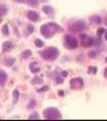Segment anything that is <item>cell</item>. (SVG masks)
<instances>
[{
  "mask_svg": "<svg viewBox=\"0 0 107 121\" xmlns=\"http://www.w3.org/2000/svg\"><path fill=\"white\" fill-rule=\"evenodd\" d=\"M61 31H62V28L54 22L45 23V24H43V26H41V29H40L41 34L47 39L52 38L55 33H59V32H61Z\"/></svg>",
  "mask_w": 107,
  "mask_h": 121,
  "instance_id": "cell-1",
  "label": "cell"
},
{
  "mask_svg": "<svg viewBox=\"0 0 107 121\" xmlns=\"http://www.w3.org/2000/svg\"><path fill=\"white\" fill-rule=\"evenodd\" d=\"M40 53V56H41L43 60H56L60 55V51L57 50L56 48H53V46H50V48H47L43 51L39 52Z\"/></svg>",
  "mask_w": 107,
  "mask_h": 121,
  "instance_id": "cell-2",
  "label": "cell"
},
{
  "mask_svg": "<svg viewBox=\"0 0 107 121\" xmlns=\"http://www.w3.org/2000/svg\"><path fill=\"white\" fill-rule=\"evenodd\" d=\"M43 117L47 120H59L62 118L60 111L54 107H49V108L43 110Z\"/></svg>",
  "mask_w": 107,
  "mask_h": 121,
  "instance_id": "cell-3",
  "label": "cell"
},
{
  "mask_svg": "<svg viewBox=\"0 0 107 121\" xmlns=\"http://www.w3.org/2000/svg\"><path fill=\"white\" fill-rule=\"evenodd\" d=\"M69 30L73 33H79L86 29V24L82 20H73L69 22Z\"/></svg>",
  "mask_w": 107,
  "mask_h": 121,
  "instance_id": "cell-4",
  "label": "cell"
},
{
  "mask_svg": "<svg viewBox=\"0 0 107 121\" xmlns=\"http://www.w3.org/2000/svg\"><path fill=\"white\" fill-rule=\"evenodd\" d=\"M64 45L69 50H74V48H76L79 46V42L72 35H65L64 36Z\"/></svg>",
  "mask_w": 107,
  "mask_h": 121,
  "instance_id": "cell-5",
  "label": "cell"
},
{
  "mask_svg": "<svg viewBox=\"0 0 107 121\" xmlns=\"http://www.w3.org/2000/svg\"><path fill=\"white\" fill-rule=\"evenodd\" d=\"M70 86H71V89H73V90L83 89V87H84L83 78L77 77V78H73V79H71V82H70Z\"/></svg>",
  "mask_w": 107,
  "mask_h": 121,
  "instance_id": "cell-6",
  "label": "cell"
},
{
  "mask_svg": "<svg viewBox=\"0 0 107 121\" xmlns=\"http://www.w3.org/2000/svg\"><path fill=\"white\" fill-rule=\"evenodd\" d=\"M79 40H81V45L84 46V48H89V46H93L95 43V40L94 39L89 38L87 36L86 34L82 33V34L79 35Z\"/></svg>",
  "mask_w": 107,
  "mask_h": 121,
  "instance_id": "cell-7",
  "label": "cell"
},
{
  "mask_svg": "<svg viewBox=\"0 0 107 121\" xmlns=\"http://www.w3.org/2000/svg\"><path fill=\"white\" fill-rule=\"evenodd\" d=\"M27 16H28V19L31 20V21H33V22H37V21H39V19H40L39 13L37 12V11H33V10H30V11H28Z\"/></svg>",
  "mask_w": 107,
  "mask_h": 121,
  "instance_id": "cell-8",
  "label": "cell"
},
{
  "mask_svg": "<svg viewBox=\"0 0 107 121\" xmlns=\"http://www.w3.org/2000/svg\"><path fill=\"white\" fill-rule=\"evenodd\" d=\"M7 79H8V75L5 70L0 69V87H3L7 83Z\"/></svg>",
  "mask_w": 107,
  "mask_h": 121,
  "instance_id": "cell-9",
  "label": "cell"
},
{
  "mask_svg": "<svg viewBox=\"0 0 107 121\" xmlns=\"http://www.w3.org/2000/svg\"><path fill=\"white\" fill-rule=\"evenodd\" d=\"M42 10H43L44 13H47V16H52V14H54V9L50 6H44L43 8H42Z\"/></svg>",
  "mask_w": 107,
  "mask_h": 121,
  "instance_id": "cell-10",
  "label": "cell"
},
{
  "mask_svg": "<svg viewBox=\"0 0 107 121\" xmlns=\"http://www.w3.org/2000/svg\"><path fill=\"white\" fill-rule=\"evenodd\" d=\"M91 21L92 23H94V24H101L102 23V19L99 16H93L91 17Z\"/></svg>",
  "mask_w": 107,
  "mask_h": 121,
  "instance_id": "cell-11",
  "label": "cell"
},
{
  "mask_svg": "<svg viewBox=\"0 0 107 121\" xmlns=\"http://www.w3.org/2000/svg\"><path fill=\"white\" fill-rule=\"evenodd\" d=\"M12 48V44L10 43V42H5L2 44V50H3V52H7V51H10Z\"/></svg>",
  "mask_w": 107,
  "mask_h": 121,
  "instance_id": "cell-12",
  "label": "cell"
},
{
  "mask_svg": "<svg viewBox=\"0 0 107 121\" xmlns=\"http://www.w3.org/2000/svg\"><path fill=\"white\" fill-rule=\"evenodd\" d=\"M31 55H32L31 50H24V51L21 53V57L22 58H28V57H30Z\"/></svg>",
  "mask_w": 107,
  "mask_h": 121,
  "instance_id": "cell-13",
  "label": "cell"
},
{
  "mask_svg": "<svg viewBox=\"0 0 107 121\" xmlns=\"http://www.w3.org/2000/svg\"><path fill=\"white\" fill-rule=\"evenodd\" d=\"M97 67L96 66H88V69H87V73L91 74V75H95L97 73Z\"/></svg>",
  "mask_w": 107,
  "mask_h": 121,
  "instance_id": "cell-14",
  "label": "cell"
},
{
  "mask_svg": "<svg viewBox=\"0 0 107 121\" xmlns=\"http://www.w3.org/2000/svg\"><path fill=\"white\" fill-rule=\"evenodd\" d=\"M12 95H13V104H17V101H18V99H19V97H20L19 90L14 89L12 92Z\"/></svg>",
  "mask_w": 107,
  "mask_h": 121,
  "instance_id": "cell-15",
  "label": "cell"
},
{
  "mask_svg": "<svg viewBox=\"0 0 107 121\" xmlns=\"http://www.w3.org/2000/svg\"><path fill=\"white\" fill-rule=\"evenodd\" d=\"M34 66H35V62H33V63L30 64V69H31L32 73H38L40 69H39V67H34Z\"/></svg>",
  "mask_w": 107,
  "mask_h": 121,
  "instance_id": "cell-16",
  "label": "cell"
},
{
  "mask_svg": "<svg viewBox=\"0 0 107 121\" xmlns=\"http://www.w3.org/2000/svg\"><path fill=\"white\" fill-rule=\"evenodd\" d=\"M33 30H34V26H32V24L28 26V28H27V30H25V35H30L32 32H33Z\"/></svg>",
  "mask_w": 107,
  "mask_h": 121,
  "instance_id": "cell-17",
  "label": "cell"
},
{
  "mask_svg": "<svg viewBox=\"0 0 107 121\" xmlns=\"http://www.w3.org/2000/svg\"><path fill=\"white\" fill-rule=\"evenodd\" d=\"M34 44H35V46H37V48H42L44 43H43V41H42V40H40V39H37V40L34 41Z\"/></svg>",
  "mask_w": 107,
  "mask_h": 121,
  "instance_id": "cell-18",
  "label": "cell"
},
{
  "mask_svg": "<svg viewBox=\"0 0 107 121\" xmlns=\"http://www.w3.org/2000/svg\"><path fill=\"white\" fill-rule=\"evenodd\" d=\"M40 119V117H39L38 113H32L31 116H29V120H39Z\"/></svg>",
  "mask_w": 107,
  "mask_h": 121,
  "instance_id": "cell-19",
  "label": "cell"
},
{
  "mask_svg": "<svg viewBox=\"0 0 107 121\" xmlns=\"http://www.w3.org/2000/svg\"><path fill=\"white\" fill-rule=\"evenodd\" d=\"M105 32H106V30H105L104 28H99V29L97 30V36L98 38H101L103 34H105Z\"/></svg>",
  "mask_w": 107,
  "mask_h": 121,
  "instance_id": "cell-20",
  "label": "cell"
},
{
  "mask_svg": "<svg viewBox=\"0 0 107 121\" xmlns=\"http://www.w3.org/2000/svg\"><path fill=\"white\" fill-rule=\"evenodd\" d=\"M35 105H37L35 100H31V101L28 104V106H27V107H28V109H33L35 107Z\"/></svg>",
  "mask_w": 107,
  "mask_h": 121,
  "instance_id": "cell-21",
  "label": "cell"
},
{
  "mask_svg": "<svg viewBox=\"0 0 107 121\" xmlns=\"http://www.w3.org/2000/svg\"><path fill=\"white\" fill-rule=\"evenodd\" d=\"M14 63V58H7L6 60V65L7 66H11Z\"/></svg>",
  "mask_w": 107,
  "mask_h": 121,
  "instance_id": "cell-22",
  "label": "cell"
},
{
  "mask_svg": "<svg viewBox=\"0 0 107 121\" xmlns=\"http://www.w3.org/2000/svg\"><path fill=\"white\" fill-rule=\"evenodd\" d=\"M2 33H3V35L9 34V29H8V26H7V24H5V26H2Z\"/></svg>",
  "mask_w": 107,
  "mask_h": 121,
  "instance_id": "cell-23",
  "label": "cell"
},
{
  "mask_svg": "<svg viewBox=\"0 0 107 121\" xmlns=\"http://www.w3.org/2000/svg\"><path fill=\"white\" fill-rule=\"evenodd\" d=\"M28 3L30 4V6H32V7H37L39 2L37 1V0H28Z\"/></svg>",
  "mask_w": 107,
  "mask_h": 121,
  "instance_id": "cell-24",
  "label": "cell"
},
{
  "mask_svg": "<svg viewBox=\"0 0 107 121\" xmlns=\"http://www.w3.org/2000/svg\"><path fill=\"white\" fill-rule=\"evenodd\" d=\"M32 83L33 84H39V83H42V79L40 78V77H35V78H33V80H32Z\"/></svg>",
  "mask_w": 107,
  "mask_h": 121,
  "instance_id": "cell-25",
  "label": "cell"
},
{
  "mask_svg": "<svg viewBox=\"0 0 107 121\" xmlns=\"http://www.w3.org/2000/svg\"><path fill=\"white\" fill-rule=\"evenodd\" d=\"M47 89H49V87H47V86H43V87H41V88H39V89H38V91H39V92H42V91H47Z\"/></svg>",
  "mask_w": 107,
  "mask_h": 121,
  "instance_id": "cell-26",
  "label": "cell"
},
{
  "mask_svg": "<svg viewBox=\"0 0 107 121\" xmlns=\"http://www.w3.org/2000/svg\"><path fill=\"white\" fill-rule=\"evenodd\" d=\"M55 82H56V84H62L64 82V79L62 77H56V78H55Z\"/></svg>",
  "mask_w": 107,
  "mask_h": 121,
  "instance_id": "cell-27",
  "label": "cell"
},
{
  "mask_svg": "<svg viewBox=\"0 0 107 121\" xmlns=\"http://www.w3.org/2000/svg\"><path fill=\"white\" fill-rule=\"evenodd\" d=\"M96 52H94V51H92V52H89V53H88V56H89V57H92V58H94V57H96Z\"/></svg>",
  "mask_w": 107,
  "mask_h": 121,
  "instance_id": "cell-28",
  "label": "cell"
},
{
  "mask_svg": "<svg viewBox=\"0 0 107 121\" xmlns=\"http://www.w3.org/2000/svg\"><path fill=\"white\" fill-rule=\"evenodd\" d=\"M61 76H62V77H66V76H67V72H66V70H63V72L61 73Z\"/></svg>",
  "mask_w": 107,
  "mask_h": 121,
  "instance_id": "cell-29",
  "label": "cell"
},
{
  "mask_svg": "<svg viewBox=\"0 0 107 121\" xmlns=\"http://www.w3.org/2000/svg\"><path fill=\"white\" fill-rule=\"evenodd\" d=\"M57 94H59V96H60V97H63V96H64V91H63V90H59V92H57Z\"/></svg>",
  "mask_w": 107,
  "mask_h": 121,
  "instance_id": "cell-30",
  "label": "cell"
},
{
  "mask_svg": "<svg viewBox=\"0 0 107 121\" xmlns=\"http://www.w3.org/2000/svg\"><path fill=\"white\" fill-rule=\"evenodd\" d=\"M104 76L107 78V68H106V69H105V72H104Z\"/></svg>",
  "mask_w": 107,
  "mask_h": 121,
  "instance_id": "cell-31",
  "label": "cell"
},
{
  "mask_svg": "<svg viewBox=\"0 0 107 121\" xmlns=\"http://www.w3.org/2000/svg\"><path fill=\"white\" fill-rule=\"evenodd\" d=\"M16 1H18V2H24V0H16Z\"/></svg>",
  "mask_w": 107,
  "mask_h": 121,
  "instance_id": "cell-32",
  "label": "cell"
},
{
  "mask_svg": "<svg viewBox=\"0 0 107 121\" xmlns=\"http://www.w3.org/2000/svg\"><path fill=\"white\" fill-rule=\"evenodd\" d=\"M105 39L107 40V32H105Z\"/></svg>",
  "mask_w": 107,
  "mask_h": 121,
  "instance_id": "cell-33",
  "label": "cell"
},
{
  "mask_svg": "<svg viewBox=\"0 0 107 121\" xmlns=\"http://www.w3.org/2000/svg\"><path fill=\"white\" fill-rule=\"evenodd\" d=\"M105 22H106V24H107V17H106V20H105Z\"/></svg>",
  "mask_w": 107,
  "mask_h": 121,
  "instance_id": "cell-34",
  "label": "cell"
},
{
  "mask_svg": "<svg viewBox=\"0 0 107 121\" xmlns=\"http://www.w3.org/2000/svg\"><path fill=\"white\" fill-rule=\"evenodd\" d=\"M105 60H106V62H107V56H106V58H105Z\"/></svg>",
  "mask_w": 107,
  "mask_h": 121,
  "instance_id": "cell-35",
  "label": "cell"
},
{
  "mask_svg": "<svg viewBox=\"0 0 107 121\" xmlns=\"http://www.w3.org/2000/svg\"><path fill=\"white\" fill-rule=\"evenodd\" d=\"M0 22H1V18H0Z\"/></svg>",
  "mask_w": 107,
  "mask_h": 121,
  "instance_id": "cell-36",
  "label": "cell"
},
{
  "mask_svg": "<svg viewBox=\"0 0 107 121\" xmlns=\"http://www.w3.org/2000/svg\"><path fill=\"white\" fill-rule=\"evenodd\" d=\"M0 119H1V118H0Z\"/></svg>",
  "mask_w": 107,
  "mask_h": 121,
  "instance_id": "cell-37",
  "label": "cell"
}]
</instances>
